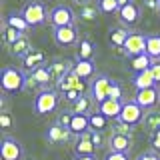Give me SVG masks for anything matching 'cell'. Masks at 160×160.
Listing matches in <instances>:
<instances>
[{"mask_svg":"<svg viewBox=\"0 0 160 160\" xmlns=\"http://www.w3.org/2000/svg\"><path fill=\"white\" fill-rule=\"evenodd\" d=\"M146 54L152 60H160V34H148L146 36Z\"/></svg>","mask_w":160,"mask_h":160,"instance_id":"83f0119b","label":"cell"},{"mask_svg":"<svg viewBox=\"0 0 160 160\" xmlns=\"http://www.w3.org/2000/svg\"><path fill=\"white\" fill-rule=\"evenodd\" d=\"M146 2L150 4V6H154V4H156V8H158V0H146Z\"/></svg>","mask_w":160,"mask_h":160,"instance_id":"bcb514c9","label":"cell"},{"mask_svg":"<svg viewBox=\"0 0 160 160\" xmlns=\"http://www.w3.org/2000/svg\"><path fill=\"white\" fill-rule=\"evenodd\" d=\"M96 6L102 14H118V0H96Z\"/></svg>","mask_w":160,"mask_h":160,"instance_id":"1f68e13d","label":"cell"},{"mask_svg":"<svg viewBox=\"0 0 160 160\" xmlns=\"http://www.w3.org/2000/svg\"><path fill=\"white\" fill-rule=\"evenodd\" d=\"M22 64H24V70H28V72H32V70H36L40 66H46V52L34 48L32 52L22 60Z\"/></svg>","mask_w":160,"mask_h":160,"instance_id":"ac0fdd59","label":"cell"},{"mask_svg":"<svg viewBox=\"0 0 160 160\" xmlns=\"http://www.w3.org/2000/svg\"><path fill=\"white\" fill-rule=\"evenodd\" d=\"M98 110V104L94 102V98L90 94H82L74 104H70V112L72 114H84V116H90Z\"/></svg>","mask_w":160,"mask_h":160,"instance_id":"4fadbf2b","label":"cell"},{"mask_svg":"<svg viewBox=\"0 0 160 160\" xmlns=\"http://www.w3.org/2000/svg\"><path fill=\"white\" fill-rule=\"evenodd\" d=\"M132 84L136 90H144V88H152V86H158L156 80H154L152 72L150 70H142V72H134L132 76Z\"/></svg>","mask_w":160,"mask_h":160,"instance_id":"603a6c76","label":"cell"},{"mask_svg":"<svg viewBox=\"0 0 160 160\" xmlns=\"http://www.w3.org/2000/svg\"><path fill=\"white\" fill-rule=\"evenodd\" d=\"M158 12H160V0H158Z\"/></svg>","mask_w":160,"mask_h":160,"instance_id":"7dc6e473","label":"cell"},{"mask_svg":"<svg viewBox=\"0 0 160 160\" xmlns=\"http://www.w3.org/2000/svg\"><path fill=\"white\" fill-rule=\"evenodd\" d=\"M20 36L22 34L18 32V30H14V28H10L6 22H4V18H2V40H4V44L6 46H12L14 42H18Z\"/></svg>","mask_w":160,"mask_h":160,"instance_id":"f546056e","label":"cell"},{"mask_svg":"<svg viewBox=\"0 0 160 160\" xmlns=\"http://www.w3.org/2000/svg\"><path fill=\"white\" fill-rule=\"evenodd\" d=\"M48 70H50V76H52V82L58 84L64 76H68L74 70V62L68 58H56L48 64Z\"/></svg>","mask_w":160,"mask_h":160,"instance_id":"7c38bea8","label":"cell"},{"mask_svg":"<svg viewBox=\"0 0 160 160\" xmlns=\"http://www.w3.org/2000/svg\"><path fill=\"white\" fill-rule=\"evenodd\" d=\"M52 38L56 42V46L60 48H68V46H78L80 42V34H78V26H62V28H54L52 30Z\"/></svg>","mask_w":160,"mask_h":160,"instance_id":"52a82bcc","label":"cell"},{"mask_svg":"<svg viewBox=\"0 0 160 160\" xmlns=\"http://www.w3.org/2000/svg\"><path fill=\"white\" fill-rule=\"evenodd\" d=\"M100 12L96 4H86V6H80V20H86V22H90V20L96 18V14Z\"/></svg>","mask_w":160,"mask_h":160,"instance_id":"d6a6232c","label":"cell"},{"mask_svg":"<svg viewBox=\"0 0 160 160\" xmlns=\"http://www.w3.org/2000/svg\"><path fill=\"white\" fill-rule=\"evenodd\" d=\"M4 22L8 24L10 28H14V30H18L20 34H26L28 30H30V24L26 22V18L22 16V12H8L6 16H4Z\"/></svg>","mask_w":160,"mask_h":160,"instance_id":"ffe728a7","label":"cell"},{"mask_svg":"<svg viewBox=\"0 0 160 160\" xmlns=\"http://www.w3.org/2000/svg\"><path fill=\"white\" fill-rule=\"evenodd\" d=\"M136 160H160V156L154 152V150H148V152H142Z\"/></svg>","mask_w":160,"mask_h":160,"instance_id":"60d3db41","label":"cell"},{"mask_svg":"<svg viewBox=\"0 0 160 160\" xmlns=\"http://www.w3.org/2000/svg\"><path fill=\"white\" fill-rule=\"evenodd\" d=\"M94 150H96V146L90 138V130L76 136V142H74V154L76 156H94Z\"/></svg>","mask_w":160,"mask_h":160,"instance_id":"9a60e30c","label":"cell"},{"mask_svg":"<svg viewBox=\"0 0 160 160\" xmlns=\"http://www.w3.org/2000/svg\"><path fill=\"white\" fill-rule=\"evenodd\" d=\"M28 76L22 72V70L14 68V66H6L2 68V76H0V84H2V90L6 94H16L20 90L26 88Z\"/></svg>","mask_w":160,"mask_h":160,"instance_id":"6da1fadb","label":"cell"},{"mask_svg":"<svg viewBox=\"0 0 160 160\" xmlns=\"http://www.w3.org/2000/svg\"><path fill=\"white\" fill-rule=\"evenodd\" d=\"M130 2H134V0H118V6L122 8V6H126V4H130Z\"/></svg>","mask_w":160,"mask_h":160,"instance_id":"f6af8a7d","label":"cell"},{"mask_svg":"<svg viewBox=\"0 0 160 160\" xmlns=\"http://www.w3.org/2000/svg\"><path fill=\"white\" fill-rule=\"evenodd\" d=\"M60 96H58V90L54 88H44L40 90L34 98V112L38 116H44V114H52L54 110L58 108Z\"/></svg>","mask_w":160,"mask_h":160,"instance_id":"7a4b0ae2","label":"cell"},{"mask_svg":"<svg viewBox=\"0 0 160 160\" xmlns=\"http://www.w3.org/2000/svg\"><path fill=\"white\" fill-rule=\"evenodd\" d=\"M122 96H124V92H122V86H120V82L112 80V86H110L108 98H112V100H122Z\"/></svg>","mask_w":160,"mask_h":160,"instance_id":"e575fe53","label":"cell"},{"mask_svg":"<svg viewBox=\"0 0 160 160\" xmlns=\"http://www.w3.org/2000/svg\"><path fill=\"white\" fill-rule=\"evenodd\" d=\"M108 124H110V118H106L104 114H100L98 110L94 114H90V130H106L108 128Z\"/></svg>","mask_w":160,"mask_h":160,"instance_id":"4dcf8cb0","label":"cell"},{"mask_svg":"<svg viewBox=\"0 0 160 160\" xmlns=\"http://www.w3.org/2000/svg\"><path fill=\"white\" fill-rule=\"evenodd\" d=\"M130 32H132V30H128V28H124V26H116V28L110 30V36L108 38H110V42H112L116 48H122L124 44H126Z\"/></svg>","mask_w":160,"mask_h":160,"instance_id":"4316f807","label":"cell"},{"mask_svg":"<svg viewBox=\"0 0 160 160\" xmlns=\"http://www.w3.org/2000/svg\"><path fill=\"white\" fill-rule=\"evenodd\" d=\"M146 36L144 32H130L126 44L122 46V52L126 58H134L138 54H146Z\"/></svg>","mask_w":160,"mask_h":160,"instance_id":"ba28073f","label":"cell"},{"mask_svg":"<svg viewBox=\"0 0 160 160\" xmlns=\"http://www.w3.org/2000/svg\"><path fill=\"white\" fill-rule=\"evenodd\" d=\"M0 126H2L4 130H8L10 126H12V118H10L8 112H2V114H0Z\"/></svg>","mask_w":160,"mask_h":160,"instance_id":"ab89813d","label":"cell"},{"mask_svg":"<svg viewBox=\"0 0 160 160\" xmlns=\"http://www.w3.org/2000/svg\"><path fill=\"white\" fill-rule=\"evenodd\" d=\"M130 60V68L134 70V72H142V70H150L154 60L148 56V54H138V56L134 58H128Z\"/></svg>","mask_w":160,"mask_h":160,"instance_id":"f1b7e54d","label":"cell"},{"mask_svg":"<svg viewBox=\"0 0 160 160\" xmlns=\"http://www.w3.org/2000/svg\"><path fill=\"white\" fill-rule=\"evenodd\" d=\"M152 148L154 150H160V130L152 134Z\"/></svg>","mask_w":160,"mask_h":160,"instance_id":"b9f144b4","label":"cell"},{"mask_svg":"<svg viewBox=\"0 0 160 160\" xmlns=\"http://www.w3.org/2000/svg\"><path fill=\"white\" fill-rule=\"evenodd\" d=\"M122 106H124V100H112V98H108V100H104L102 104H98V112L104 114V116L110 118V120H118L120 112H122Z\"/></svg>","mask_w":160,"mask_h":160,"instance_id":"2e32d148","label":"cell"},{"mask_svg":"<svg viewBox=\"0 0 160 160\" xmlns=\"http://www.w3.org/2000/svg\"><path fill=\"white\" fill-rule=\"evenodd\" d=\"M110 86H112V78L108 74H96L88 84V94L94 98L96 104H102L104 100H108Z\"/></svg>","mask_w":160,"mask_h":160,"instance_id":"5b68a950","label":"cell"},{"mask_svg":"<svg viewBox=\"0 0 160 160\" xmlns=\"http://www.w3.org/2000/svg\"><path fill=\"white\" fill-rule=\"evenodd\" d=\"M68 130L72 132V136H80V134L88 132V130H90V116H84V114H74Z\"/></svg>","mask_w":160,"mask_h":160,"instance_id":"cb8c5ba5","label":"cell"},{"mask_svg":"<svg viewBox=\"0 0 160 160\" xmlns=\"http://www.w3.org/2000/svg\"><path fill=\"white\" fill-rule=\"evenodd\" d=\"M76 14H74V10L66 6V4H56L52 10H50L48 14V24L52 28H62V26H72V24H76Z\"/></svg>","mask_w":160,"mask_h":160,"instance_id":"277c9868","label":"cell"},{"mask_svg":"<svg viewBox=\"0 0 160 160\" xmlns=\"http://www.w3.org/2000/svg\"><path fill=\"white\" fill-rule=\"evenodd\" d=\"M94 58V42L88 36H82L76 46V60H92Z\"/></svg>","mask_w":160,"mask_h":160,"instance_id":"d4e9b609","label":"cell"},{"mask_svg":"<svg viewBox=\"0 0 160 160\" xmlns=\"http://www.w3.org/2000/svg\"><path fill=\"white\" fill-rule=\"evenodd\" d=\"M144 114H146V110L142 106H138L134 100H124V106H122V112L118 116V122L126 124V126H136V124H142Z\"/></svg>","mask_w":160,"mask_h":160,"instance_id":"8992f818","label":"cell"},{"mask_svg":"<svg viewBox=\"0 0 160 160\" xmlns=\"http://www.w3.org/2000/svg\"><path fill=\"white\" fill-rule=\"evenodd\" d=\"M114 134H126V136H130V134H132V126H126V124H122V122L116 120V124H114Z\"/></svg>","mask_w":160,"mask_h":160,"instance_id":"8d00e7d4","label":"cell"},{"mask_svg":"<svg viewBox=\"0 0 160 160\" xmlns=\"http://www.w3.org/2000/svg\"><path fill=\"white\" fill-rule=\"evenodd\" d=\"M74 72H76L82 80H92L96 76L94 60H76V62H74Z\"/></svg>","mask_w":160,"mask_h":160,"instance_id":"7402d4cb","label":"cell"},{"mask_svg":"<svg viewBox=\"0 0 160 160\" xmlns=\"http://www.w3.org/2000/svg\"><path fill=\"white\" fill-rule=\"evenodd\" d=\"M70 136H72V132H70L68 128L60 126L58 122H54L52 126H48V130H46V138H48V142H52V144H62V142H66V140H70Z\"/></svg>","mask_w":160,"mask_h":160,"instance_id":"e0dca14e","label":"cell"},{"mask_svg":"<svg viewBox=\"0 0 160 160\" xmlns=\"http://www.w3.org/2000/svg\"><path fill=\"white\" fill-rule=\"evenodd\" d=\"M28 82H32V86H40V90L50 88V82H52V76H50V70L48 64L46 66H40L32 72H28ZM26 82V84H28Z\"/></svg>","mask_w":160,"mask_h":160,"instance_id":"5bb4252c","label":"cell"},{"mask_svg":"<svg viewBox=\"0 0 160 160\" xmlns=\"http://www.w3.org/2000/svg\"><path fill=\"white\" fill-rule=\"evenodd\" d=\"M72 116H74V114L70 112V110H62V112L58 114L56 122L60 124V126H64V128H70V122H72Z\"/></svg>","mask_w":160,"mask_h":160,"instance_id":"836d02e7","label":"cell"},{"mask_svg":"<svg viewBox=\"0 0 160 160\" xmlns=\"http://www.w3.org/2000/svg\"><path fill=\"white\" fill-rule=\"evenodd\" d=\"M108 148L112 152H130L132 148V138L126 136V134H114L108 138Z\"/></svg>","mask_w":160,"mask_h":160,"instance_id":"d6986e66","label":"cell"},{"mask_svg":"<svg viewBox=\"0 0 160 160\" xmlns=\"http://www.w3.org/2000/svg\"><path fill=\"white\" fill-rule=\"evenodd\" d=\"M24 154V148L22 144L18 142L16 138L12 136H4L2 138V144H0V156H2V160H20Z\"/></svg>","mask_w":160,"mask_h":160,"instance_id":"30bf717a","label":"cell"},{"mask_svg":"<svg viewBox=\"0 0 160 160\" xmlns=\"http://www.w3.org/2000/svg\"><path fill=\"white\" fill-rule=\"evenodd\" d=\"M150 72H152L154 80H156V84H160V60H154L152 66H150Z\"/></svg>","mask_w":160,"mask_h":160,"instance_id":"f35d334b","label":"cell"},{"mask_svg":"<svg viewBox=\"0 0 160 160\" xmlns=\"http://www.w3.org/2000/svg\"><path fill=\"white\" fill-rule=\"evenodd\" d=\"M90 138H92V142H94L96 148H102L104 142H106V138H104V134L100 132V130H90Z\"/></svg>","mask_w":160,"mask_h":160,"instance_id":"d590c367","label":"cell"},{"mask_svg":"<svg viewBox=\"0 0 160 160\" xmlns=\"http://www.w3.org/2000/svg\"><path fill=\"white\" fill-rule=\"evenodd\" d=\"M142 126L146 132L154 134L160 130V112L158 110H148L146 114H144V120H142Z\"/></svg>","mask_w":160,"mask_h":160,"instance_id":"484cf974","label":"cell"},{"mask_svg":"<svg viewBox=\"0 0 160 160\" xmlns=\"http://www.w3.org/2000/svg\"><path fill=\"white\" fill-rule=\"evenodd\" d=\"M134 102L138 104V106H142L144 110H154V106L160 102V90L158 86H152V88H144V90H136V94H134Z\"/></svg>","mask_w":160,"mask_h":160,"instance_id":"9c48e42d","label":"cell"},{"mask_svg":"<svg viewBox=\"0 0 160 160\" xmlns=\"http://www.w3.org/2000/svg\"><path fill=\"white\" fill-rule=\"evenodd\" d=\"M72 2L80 4V6H86V4H92V0H72Z\"/></svg>","mask_w":160,"mask_h":160,"instance_id":"7bdbcfd3","label":"cell"},{"mask_svg":"<svg viewBox=\"0 0 160 160\" xmlns=\"http://www.w3.org/2000/svg\"><path fill=\"white\" fill-rule=\"evenodd\" d=\"M72 160H96V156H74Z\"/></svg>","mask_w":160,"mask_h":160,"instance_id":"ee69618b","label":"cell"},{"mask_svg":"<svg viewBox=\"0 0 160 160\" xmlns=\"http://www.w3.org/2000/svg\"><path fill=\"white\" fill-rule=\"evenodd\" d=\"M104 160H130V156H128V152H112V150H108Z\"/></svg>","mask_w":160,"mask_h":160,"instance_id":"74e56055","label":"cell"},{"mask_svg":"<svg viewBox=\"0 0 160 160\" xmlns=\"http://www.w3.org/2000/svg\"><path fill=\"white\" fill-rule=\"evenodd\" d=\"M140 16H142V12H140L136 2H130V4H126V6H122L118 10V22L122 24L124 28L136 26V24L140 22Z\"/></svg>","mask_w":160,"mask_h":160,"instance_id":"8fae6325","label":"cell"},{"mask_svg":"<svg viewBox=\"0 0 160 160\" xmlns=\"http://www.w3.org/2000/svg\"><path fill=\"white\" fill-rule=\"evenodd\" d=\"M32 50L34 48H32V44H30L28 36H26V34H22L18 42H14L12 46H10V54H12L14 58H18V60H24L30 52H32Z\"/></svg>","mask_w":160,"mask_h":160,"instance_id":"44dd1931","label":"cell"},{"mask_svg":"<svg viewBox=\"0 0 160 160\" xmlns=\"http://www.w3.org/2000/svg\"><path fill=\"white\" fill-rule=\"evenodd\" d=\"M20 12H22V16L26 18V22L30 24V28L42 26L44 22H48V14H50L42 0H32V2L24 4V8L20 10Z\"/></svg>","mask_w":160,"mask_h":160,"instance_id":"3957f363","label":"cell"}]
</instances>
